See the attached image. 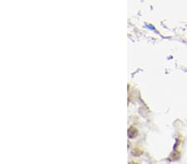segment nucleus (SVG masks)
<instances>
[]
</instances>
